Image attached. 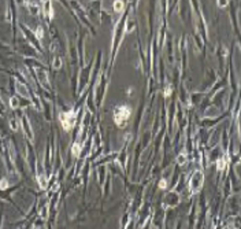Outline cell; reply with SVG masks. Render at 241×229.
Listing matches in <instances>:
<instances>
[{
	"label": "cell",
	"instance_id": "6da1fadb",
	"mask_svg": "<svg viewBox=\"0 0 241 229\" xmlns=\"http://www.w3.org/2000/svg\"><path fill=\"white\" fill-rule=\"evenodd\" d=\"M132 111L127 106H122V107H118L114 113V118H115V124L118 126H125L127 118L130 117Z\"/></svg>",
	"mask_w": 241,
	"mask_h": 229
},
{
	"label": "cell",
	"instance_id": "7a4b0ae2",
	"mask_svg": "<svg viewBox=\"0 0 241 229\" xmlns=\"http://www.w3.org/2000/svg\"><path fill=\"white\" fill-rule=\"evenodd\" d=\"M60 121H62V125L63 128L66 130H70V129L74 126L75 124V114L70 111V113H66V114H62L60 115Z\"/></svg>",
	"mask_w": 241,
	"mask_h": 229
},
{
	"label": "cell",
	"instance_id": "3957f363",
	"mask_svg": "<svg viewBox=\"0 0 241 229\" xmlns=\"http://www.w3.org/2000/svg\"><path fill=\"white\" fill-rule=\"evenodd\" d=\"M201 184H203V173L196 172L192 178V181H190V189H192V192H197L200 189Z\"/></svg>",
	"mask_w": 241,
	"mask_h": 229
},
{
	"label": "cell",
	"instance_id": "277c9868",
	"mask_svg": "<svg viewBox=\"0 0 241 229\" xmlns=\"http://www.w3.org/2000/svg\"><path fill=\"white\" fill-rule=\"evenodd\" d=\"M114 10H115L116 12H120V11L123 10V1H122V0H115V3H114Z\"/></svg>",
	"mask_w": 241,
	"mask_h": 229
},
{
	"label": "cell",
	"instance_id": "5b68a950",
	"mask_svg": "<svg viewBox=\"0 0 241 229\" xmlns=\"http://www.w3.org/2000/svg\"><path fill=\"white\" fill-rule=\"evenodd\" d=\"M43 4L45 6V12L48 14V17H52V12H51V6H49V0H43Z\"/></svg>",
	"mask_w": 241,
	"mask_h": 229
},
{
	"label": "cell",
	"instance_id": "8992f818",
	"mask_svg": "<svg viewBox=\"0 0 241 229\" xmlns=\"http://www.w3.org/2000/svg\"><path fill=\"white\" fill-rule=\"evenodd\" d=\"M225 163H226V159H222V161H218V169H219V170H223V169H225V166H226Z\"/></svg>",
	"mask_w": 241,
	"mask_h": 229
},
{
	"label": "cell",
	"instance_id": "52a82bcc",
	"mask_svg": "<svg viewBox=\"0 0 241 229\" xmlns=\"http://www.w3.org/2000/svg\"><path fill=\"white\" fill-rule=\"evenodd\" d=\"M80 151H81V147L77 145V144H74V145H73V154H74V155H78Z\"/></svg>",
	"mask_w": 241,
	"mask_h": 229
},
{
	"label": "cell",
	"instance_id": "ba28073f",
	"mask_svg": "<svg viewBox=\"0 0 241 229\" xmlns=\"http://www.w3.org/2000/svg\"><path fill=\"white\" fill-rule=\"evenodd\" d=\"M185 161H186V158H185V155H179L178 159H177V162L179 163V165H182V163H185Z\"/></svg>",
	"mask_w": 241,
	"mask_h": 229
},
{
	"label": "cell",
	"instance_id": "9c48e42d",
	"mask_svg": "<svg viewBox=\"0 0 241 229\" xmlns=\"http://www.w3.org/2000/svg\"><path fill=\"white\" fill-rule=\"evenodd\" d=\"M53 65H55V67H56V69H59V67H60V59H59V58H56V59H55V62H53Z\"/></svg>",
	"mask_w": 241,
	"mask_h": 229
},
{
	"label": "cell",
	"instance_id": "30bf717a",
	"mask_svg": "<svg viewBox=\"0 0 241 229\" xmlns=\"http://www.w3.org/2000/svg\"><path fill=\"white\" fill-rule=\"evenodd\" d=\"M10 103H11V107H17V106H18V100H17L15 97H14V99H11Z\"/></svg>",
	"mask_w": 241,
	"mask_h": 229
},
{
	"label": "cell",
	"instance_id": "8fae6325",
	"mask_svg": "<svg viewBox=\"0 0 241 229\" xmlns=\"http://www.w3.org/2000/svg\"><path fill=\"white\" fill-rule=\"evenodd\" d=\"M37 37H39V38H41V37H43V30H41V28H39V29H37Z\"/></svg>",
	"mask_w": 241,
	"mask_h": 229
},
{
	"label": "cell",
	"instance_id": "7c38bea8",
	"mask_svg": "<svg viewBox=\"0 0 241 229\" xmlns=\"http://www.w3.org/2000/svg\"><path fill=\"white\" fill-rule=\"evenodd\" d=\"M166 185H167V182L164 181V180H162V181H160V188H162V189H164V188H166Z\"/></svg>",
	"mask_w": 241,
	"mask_h": 229
},
{
	"label": "cell",
	"instance_id": "4fadbf2b",
	"mask_svg": "<svg viewBox=\"0 0 241 229\" xmlns=\"http://www.w3.org/2000/svg\"><path fill=\"white\" fill-rule=\"evenodd\" d=\"M6 188H7V181L3 180V181H1V189H6Z\"/></svg>",
	"mask_w": 241,
	"mask_h": 229
},
{
	"label": "cell",
	"instance_id": "5bb4252c",
	"mask_svg": "<svg viewBox=\"0 0 241 229\" xmlns=\"http://www.w3.org/2000/svg\"><path fill=\"white\" fill-rule=\"evenodd\" d=\"M170 93H171V88H170V86H169V89H167V91H166V96H169V95H170Z\"/></svg>",
	"mask_w": 241,
	"mask_h": 229
}]
</instances>
